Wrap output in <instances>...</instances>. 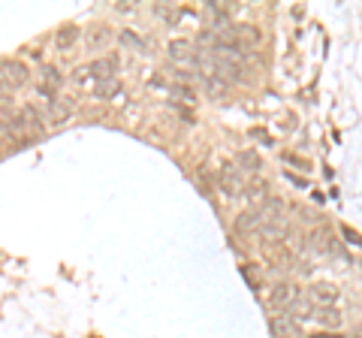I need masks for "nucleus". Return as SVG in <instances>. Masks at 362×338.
<instances>
[{"instance_id": "f257e3e1", "label": "nucleus", "mask_w": 362, "mask_h": 338, "mask_svg": "<svg viewBox=\"0 0 362 338\" xmlns=\"http://www.w3.org/2000/svg\"><path fill=\"white\" fill-rule=\"evenodd\" d=\"M40 127H42V115L33 106H21L16 115H9V121H6V130L13 133V136L28 133V130H40Z\"/></svg>"}, {"instance_id": "f03ea898", "label": "nucleus", "mask_w": 362, "mask_h": 338, "mask_svg": "<svg viewBox=\"0 0 362 338\" xmlns=\"http://www.w3.org/2000/svg\"><path fill=\"white\" fill-rule=\"evenodd\" d=\"M287 233H290V221L281 218V215L263 221V223H259V230H257L259 242H266V245H281L287 239Z\"/></svg>"}, {"instance_id": "7ed1b4c3", "label": "nucleus", "mask_w": 362, "mask_h": 338, "mask_svg": "<svg viewBox=\"0 0 362 338\" xmlns=\"http://www.w3.org/2000/svg\"><path fill=\"white\" fill-rule=\"evenodd\" d=\"M269 302H272V308H278V311H290L293 302H299V287L290 284V281H281V284L272 287Z\"/></svg>"}, {"instance_id": "20e7f679", "label": "nucleus", "mask_w": 362, "mask_h": 338, "mask_svg": "<svg viewBox=\"0 0 362 338\" xmlns=\"http://www.w3.org/2000/svg\"><path fill=\"white\" fill-rule=\"evenodd\" d=\"M0 82H4L6 88H21V85H28V66L21 64V61H0Z\"/></svg>"}, {"instance_id": "39448f33", "label": "nucleus", "mask_w": 362, "mask_h": 338, "mask_svg": "<svg viewBox=\"0 0 362 338\" xmlns=\"http://www.w3.org/2000/svg\"><path fill=\"white\" fill-rule=\"evenodd\" d=\"M218 185L226 197H239V194H245V173L239 166H226L218 175Z\"/></svg>"}, {"instance_id": "423d86ee", "label": "nucleus", "mask_w": 362, "mask_h": 338, "mask_svg": "<svg viewBox=\"0 0 362 338\" xmlns=\"http://www.w3.org/2000/svg\"><path fill=\"white\" fill-rule=\"evenodd\" d=\"M308 302L317 308H332L338 302V287L335 284H314L308 290Z\"/></svg>"}, {"instance_id": "0eeeda50", "label": "nucleus", "mask_w": 362, "mask_h": 338, "mask_svg": "<svg viewBox=\"0 0 362 338\" xmlns=\"http://www.w3.org/2000/svg\"><path fill=\"white\" fill-rule=\"evenodd\" d=\"M169 58L181 61V64H197V61H199L197 52H194V46H190L187 40H173V42H169Z\"/></svg>"}, {"instance_id": "6e6552de", "label": "nucleus", "mask_w": 362, "mask_h": 338, "mask_svg": "<svg viewBox=\"0 0 362 338\" xmlns=\"http://www.w3.org/2000/svg\"><path fill=\"white\" fill-rule=\"evenodd\" d=\"M308 320H317L323 326H332V330H338V326H341V314H338L335 308H317V305H311Z\"/></svg>"}, {"instance_id": "1a4fd4ad", "label": "nucleus", "mask_w": 362, "mask_h": 338, "mask_svg": "<svg viewBox=\"0 0 362 338\" xmlns=\"http://www.w3.org/2000/svg\"><path fill=\"white\" fill-rule=\"evenodd\" d=\"M259 223H263V218L257 215V209H254V211H245V215L235 221V233H239V235H247V233L259 230Z\"/></svg>"}, {"instance_id": "9d476101", "label": "nucleus", "mask_w": 362, "mask_h": 338, "mask_svg": "<svg viewBox=\"0 0 362 338\" xmlns=\"http://www.w3.org/2000/svg\"><path fill=\"white\" fill-rule=\"evenodd\" d=\"M70 112H73V103H58V100H52V106H49V124H64L66 118H70Z\"/></svg>"}, {"instance_id": "9b49d317", "label": "nucleus", "mask_w": 362, "mask_h": 338, "mask_svg": "<svg viewBox=\"0 0 362 338\" xmlns=\"http://www.w3.org/2000/svg\"><path fill=\"white\" fill-rule=\"evenodd\" d=\"M78 37H82V30H78L76 25H66V28L58 30L54 42H58V49H70V46H76V40H78Z\"/></svg>"}, {"instance_id": "f8f14e48", "label": "nucleus", "mask_w": 362, "mask_h": 338, "mask_svg": "<svg viewBox=\"0 0 362 338\" xmlns=\"http://www.w3.org/2000/svg\"><path fill=\"white\" fill-rule=\"evenodd\" d=\"M118 78L115 76H106V78H100L97 82V88H94V97L97 100H106V97H112V94H118Z\"/></svg>"}, {"instance_id": "ddd939ff", "label": "nucleus", "mask_w": 362, "mask_h": 338, "mask_svg": "<svg viewBox=\"0 0 362 338\" xmlns=\"http://www.w3.org/2000/svg\"><path fill=\"white\" fill-rule=\"evenodd\" d=\"M202 85H206V91L214 97V100H221L226 94V82H221L218 76H202Z\"/></svg>"}, {"instance_id": "4468645a", "label": "nucleus", "mask_w": 362, "mask_h": 338, "mask_svg": "<svg viewBox=\"0 0 362 338\" xmlns=\"http://www.w3.org/2000/svg\"><path fill=\"white\" fill-rule=\"evenodd\" d=\"M173 100H175V103H185V106H194L197 103V94H194V88L178 85V88H173Z\"/></svg>"}, {"instance_id": "2eb2a0df", "label": "nucleus", "mask_w": 362, "mask_h": 338, "mask_svg": "<svg viewBox=\"0 0 362 338\" xmlns=\"http://www.w3.org/2000/svg\"><path fill=\"white\" fill-rule=\"evenodd\" d=\"M308 242H314V251H326L329 247V235H326V230H314L311 235H308Z\"/></svg>"}, {"instance_id": "dca6fc26", "label": "nucleus", "mask_w": 362, "mask_h": 338, "mask_svg": "<svg viewBox=\"0 0 362 338\" xmlns=\"http://www.w3.org/2000/svg\"><path fill=\"white\" fill-rule=\"evenodd\" d=\"M239 166H245L247 173H254V169H259V157L254 151H242L239 154Z\"/></svg>"}, {"instance_id": "f3484780", "label": "nucleus", "mask_w": 362, "mask_h": 338, "mask_svg": "<svg viewBox=\"0 0 362 338\" xmlns=\"http://www.w3.org/2000/svg\"><path fill=\"white\" fill-rule=\"evenodd\" d=\"M124 42H133V46H136V49H142V40H139V37H133V33H130V30H127V33H124Z\"/></svg>"}, {"instance_id": "a211bd4d", "label": "nucleus", "mask_w": 362, "mask_h": 338, "mask_svg": "<svg viewBox=\"0 0 362 338\" xmlns=\"http://www.w3.org/2000/svg\"><path fill=\"white\" fill-rule=\"evenodd\" d=\"M9 106H13V100H9V97H4V94H0V112H4V109H9Z\"/></svg>"}, {"instance_id": "6ab92c4d", "label": "nucleus", "mask_w": 362, "mask_h": 338, "mask_svg": "<svg viewBox=\"0 0 362 338\" xmlns=\"http://www.w3.org/2000/svg\"><path fill=\"white\" fill-rule=\"evenodd\" d=\"M103 40H106V33H103V30H97L94 37H90V42H103Z\"/></svg>"}, {"instance_id": "aec40b11", "label": "nucleus", "mask_w": 362, "mask_h": 338, "mask_svg": "<svg viewBox=\"0 0 362 338\" xmlns=\"http://www.w3.org/2000/svg\"><path fill=\"white\" fill-rule=\"evenodd\" d=\"M0 91H4V82H0Z\"/></svg>"}]
</instances>
